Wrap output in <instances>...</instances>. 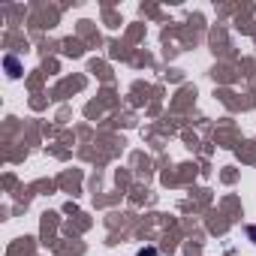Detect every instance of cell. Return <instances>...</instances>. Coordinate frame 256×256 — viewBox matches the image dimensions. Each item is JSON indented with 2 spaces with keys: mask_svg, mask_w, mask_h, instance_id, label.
<instances>
[{
  "mask_svg": "<svg viewBox=\"0 0 256 256\" xmlns=\"http://www.w3.org/2000/svg\"><path fill=\"white\" fill-rule=\"evenodd\" d=\"M4 66H6V76H10V78H18V76H22V64H18V58L6 54V58H4Z\"/></svg>",
  "mask_w": 256,
  "mask_h": 256,
  "instance_id": "cell-1",
  "label": "cell"
},
{
  "mask_svg": "<svg viewBox=\"0 0 256 256\" xmlns=\"http://www.w3.org/2000/svg\"><path fill=\"white\" fill-rule=\"evenodd\" d=\"M136 256H160V253H157V247H142Z\"/></svg>",
  "mask_w": 256,
  "mask_h": 256,
  "instance_id": "cell-2",
  "label": "cell"
},
{
  "mask_svg": "<svg viewBox=\"0 0 256 256\" xmlns=\"http://www.w3.org/2000/svg\"><path fill=\"white\" fill-rule=\"evenodd\" d=\"M247 238H250V241L256 244V226H247Z\"/></svg>",
  "mask_w": 256,
  "mask_h": 256,
  "instance_id": "cell-3",
  "label": "cell"
}]
</instances>
